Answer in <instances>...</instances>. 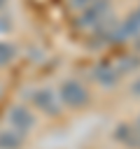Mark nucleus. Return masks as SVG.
<instances>
[{
	"instance_id": "obj_6",
	"label": "nucleus",
	"mask_w": 140,
	"mask_h": 149,
	"mask_svg": "<svg viewBox=\"0 0 140 149\" xmlns=\"http://www.w3.org/2000/svg\"><path fill=\"white\" fill-rule=\"evenodd\" d=\"M135 12H138V16H140V7H138V9H135Z\"/></svg>"
},
{
	"instance_id": "obj_3",
	"label": "nucleus",
	"mask_w": 140,
	"mask_h": 149,
	"mask_svg": "<svg viewBox=\"0 0 140 149\" xmlns=\"http://www.w3.org/2000/svg\"><path fill=\"white\" fill-rule=\"evenodd\" d=\"M117 77H119L117 68H112V65H107V63H103V65L96 68V79H98L100 84H105V86H112V84L117 81Z\"/></svg>"
},
{
	"instance_id": "obj_5",
	"label": "nucleus",
	"mask_w": 140,
	"mask_h": 149,
	"mask_svg": "<svg viewBox=\"0 0 140 149\" xmlns=\"http://www.w3.org/2000/svg\"><path fill=\"white\" fill-rule=\"evenodd\" d=\"M131 91H133V93H135V95H140V79H138V81H135V84H133V86H131Z\"/></svg>"
},
{
	"instance_id": "obj_4",
	"label": "nucleus",
	"mask_w": 140,
	"mask_h": 149,
	"mask_svg": "<svg viewBox=\"0 0 140 149\" xmlns=\"http://www.w3.org/2000/svg\"><path fill=\"white\" fill-rule=\"evenodd\" d=\"M138 68H140V56H133V54L121 56V61L117 63V72H119V74L133 72V70H138Z\"/></svg>"
},
{
	"instance_id": "obj_2",
	"label": "nucleus",
	"mask_w": 140,
	"mask_h": 149,
	"mask_svg": "<svg viewBox=\"0 0 140 149\" xmlns=\"http://www.w3.org/2000/svg\"><path fill=\"white\" fill-rule=\"evenodd\" d=\"M63 98H65V102H70V105H82V102L86 100V91H84L79 84L68 81V84H63Z\"/></svg>"
},
{
	"instance_id": "obj_1",
	"label": "nucleus",
	"mask_w": 140,
	"mask_h": 149,
	"mask_svg": "<svg viewBox=\"0 0 140 149\" xmlns=\"http://www.w3.org/2000/svg\"><path fill=\"white\" fill-rule=\"evenodd\" d=\"M105 19H110V2L107 0H91L84 7L82 16H79V26H86V28L89 26H98Z\"/></svg>"
},
{
	"instance_id": "obj_7",
	"label": "nucleus",
	"mask_w": 140,
	"mask_h": 149,
	"mask_svg": "<svg viewBox=\"0 0 140 149\" xmlns=\"http://www.w3.org/2000/svg\"><path fill=\"white\" fill-rule=\"evenodd\" d=\"M138 128H140V119H138Z\"/></svg>"
}]
</instances>
